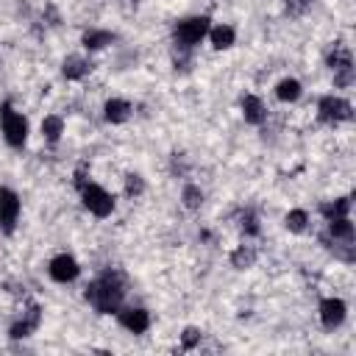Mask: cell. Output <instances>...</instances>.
Returning <instances> with one entry per match:
<instances>
[{"label":"cell","mask_w":356,"mask_h":356,"mask_svg":"<svg viewBox=\"0 0 356 356\" xmlns=\"http://www.w3.org/2000/svg\"><path fill=\"white\" fill-rule=\"evenodd\" d=\"M125 275L120 270H106L86 284L83 298L97 314H117V309L125 303Z\"/></svg>","instance_id":"cell-1"},{"label":"cell","mask_w":356,"mask_h":356,"mask_svg":"<svg viewBox=\"0 0 356 356\" xmlns=\"http://www.w3.org/2000/svg\"><path fill=\"white\" fill-rule=\"evenodd\" d=\"M209 17L203 14H195V17H186V19H178L175 28H172V42L178 47V53H192L209 33Z\"/></svg>","instance_id":"cell-2"},{"label":"cell","mask_w":356,"mask_h":356,"mask_svg":"<svg viewBox=\"0 0 356 356\" xmlns=\"http://www.w3.org/2000/svg\"><path fill=\"white\" fill-rule=\"evenodd\" d=\"M78 195H81V203H83V209L89 211V214H95V217H100V220H106L108 214H114V206H117V200H114V195L106 189V186H100L97 181H83L81 186H78Z\"/></svg>","instance_id":"cell-3"},{"label":"cell","mask_w":356,"mask_h":356,"mask_svg":"<svg viewBox=\"0 0 356 356\" xmlns=\"http://www.w3.org/2000/svg\"><path fill=\"white\" fill-rule=\"evenodd\" d=\"M0 134H3L6 145L14 150H19L28 142V120L11 103H3V108H0Z\"/></svg>","instance_id":"cell-4"},{"label":"cell","mask_w":356,"mask_h":356,"mask_svg":"<svg viewBox=\"0 0 356 356\" xmlns=\"http://www.w3.org/2000/svg\"><path fill=\"white\" fill-rule=\"evenodd\" d=\"M353 114V106L342 97V95H323L317 100V120L325 122V125H339V122H348Z\"/></svg>","instance_id":"cell-5"},{"label":"cell","mask_w":356,"mask_h":356,"mask_svg":"<svg viewBox=\"0 0 356 356\" xmlns=\"http://www.w3.org/2000/svg\"><path fill=\"white\" fill-rule=\"evenodd\" d=\"M317 317H320V325H323L325 331H337V328L348 320V303H345L342 298H337V295H328V298L320 300Z\"/></svg>","instance_id":"cell-6"},{"label":"cell","mask_w":356,"mask_h":356,"mask_svg":"<svg viewBox=\"0 0 356 356\" xmlns=\"http://www.w3.org/2000/svg\"><path fill=\"white\" fill-rule=\"evenodd\" d=\"M47 275L56 284H72L81 275V264H78V259L72 253H56L47 261Z\"/></svg>","instance_id":"cell-7"},{"label":"cell","mask_w":356,"mask_h":356,"mask_svg":"<svg viewBox=\"0 0 356 356\" xmlns=\"http://www.w3.org/2000/svg\"><path fill=\"white\" fill-rule=\"evenodd\" d=\"M19 214H22V200L14 189L8 186H0V228L6 234H11L19 222Z\"/></svg>","instance_id":"cell-8"},{"label":"cell","mask_w":356,"mask_h":356,"mask_svg":"<svg viewBox=\"0 0 356 356\" xmlns=\"http://www.w3.org/2000/svg\"><path fill=\"white\" fill-rule=\"evenodd\" d=\"M117 323L128 331V334H145L150 328V312L145 306H120L117 309Z\"/></svg>","instance_id":"cell-9"},{"label":"cell","mask_w":356,"mask_h":356,"mask_svg":"<svg viewBox=\"0 0 356 356\" xmlns=\"http://www.w3.org/2000/svg\"><path fill=\"white\" fill-rule=\"evenodd\" d=\"M39 325H42V306H39V303H28V306L22 309V314L11 323L8 334H11L14 339H25V337H31Z\"/></svg>","instance_id":"cell-10"},{"label":"cell","mask_w":356,"mask_h":356,"mask_svg":"<svg viewBox=\"0 0 356 356\" xmlns=\"http://www.w3.org/2000/svg\"><path fill=\"white\" fill-rule=\"evenodd\" d=\"M239 106H242V117H245V122H250V125H264L267 117H270L267 103H264L259 95H253V92H248V95L242 97Z\"/></svg>","instance_id":"cell-11"},{"label":"cell","mask_w":356,"mask_h":356,"mask_svg":"<svg viewBox=\"0 0 356 356\" xmlns=\"http://www.w3.org/2000/svg\"><path fill=\"white\" fill-rule=\"evenodd\" d=\"M131 114H134V103L125 100V97H108V100L103 103V120L111 122V125H122V122H128Z\"/></svg>","instance_id":"cell-12"},{"label":"cell","mask_w":356,"mask_h":356,"mask_svg":"<svg viewBox=\"0 0 356 356\" xmlns=\"http://www.w3.org/2000/svg\"><path fill=\"white\" fill-rule=\"evenodd\" d=\"M206 39L214 50H231L236 44V28L228 22H214V25H209Z\"/></svg>","instance_id":"cell-13"},{"label":"cell","mask_w":356,"mask_h":356,"mask_svg":"<svg viewBox=\"0 0 356 356\" xmlns=\"http://www.w3.org/2000/svg\"><path fill=\"white\" fill-rule=\"evenodd\" d=\"M89 72H92V61L86 56H81V53H72V56H67L61 61V75L67 81H83Z\"/></svg>","instance_id":"cell-14"},{"label":"cell","mask_w":356,"mask_h":356,"mask_svg":"<svg viewBox=\"0 0 356 356\" xmlns=\"http://www.w3.org/2000/svg\"><path fill=\"white\" fill-rule=\"evenodd\" d=\"M39 131H42V139H44V142L56 145V142H61V136H64V131H67V122H64L61 114H44Z\"/></svg>","instance_id":"cell-15"},{"label":"cell","mask_w":356,"mask_h":356,"mask_svg":"<svg viewBox=\"0 0 356 356\" xmlns=\"http://www.w3.org/2000/svg\"><path fill=\"white\" fill-rule=\"evenodd\" d=\"M303 97V83L298 78H281L275 83V100L278 103H298Z\"/></svg>","instance_id":"cell-16"},{"label":"cell","mask_w":356,"mask_h":356,"mask_svg":"<svg viewBox=\"0 0 356 356\" xmlns=\"http://www.w3.org/2000/svg\"><path fill=\"white\" fill-rule=\"evenodd\" d=\"M256 248L253 245H248V242H242V245H236L234 250H231V267H236V270H250L253 264H256Z\"/></svg>","instance_id":"cell-17"},{"label":"cell","mask_w":356,"mask_h":356,"mask_svg":"<svg viewBox=\"0 0 356 356\" xmlns=\"http://www.w3.org/2000/svg\"><path fill=\"white\" fill-rule=\"evenodd\" d=\"M284 225H286L289 234H306L309 225H312V217H309L306 209H289L286 217H284Z\"/></svg>","instance_id":"cell-18"},{"label":"cell","mask_w":356,"mask_h":356,"mask_svg":"<svg viewBox=\"0 0 356 356\" xmlns=\"http://www.w3.org/2000/svg\"><path fill=\"white\" fill-rule=\"evenodd\" d=\"M81 42H83L86 50H103V47H108L114 42V33L111 31H103V28H89Z\"/></svg>","instance_id":"cell-19"},{"label":"cell","mask_w":356,"mask_h":356,"mask_svg":"<svg viewBox=\"0 0 356 356\" xmlns=\"http://www.w3.org/2000/svg\"><path fill=\"white\" fill-rule=\"evenodd\" d=\"M320 214H323L325 220H334V217H350V200H348V197L325 200V203H320Z\"/></svg>","instance_id":"cell-20"},{"label":"cell","mask_w":356,"mask_h":356,"mask_svg":"<svg viewBox=\"0 0 356 356\" xmlns=\"http://www.w3.org/2000/svg\"><path fill=\"white\" fill-rule=\"evenodd\" d=\"M181 206L189 209V211H197L203 206V189L197 184H184V189H181Z\"/></svg>","instance_id":"cell-21"},{"label":"cell","mask_w":356,"mask_h":356,"mask_svg":"<svg viewBox=\"0 0 356 356\" xmlns=\"http://www.w3.org/2000/svg\"><path fill=\"white\" fill-rule=\"evenodd\" d=\"M236 222H239V231H242L245 236H259V234H261L259 217H256V211H250V209H242L239 217H236Z\"/></svg>","instance_id":"cell-22"},{"label":"cell","mask_w":356,"mask_h":356,"mask_svg":"<svg viewBox=\"0 0 356 356\" xmlns=\"http://www.w3.org/2000/svg\"><path fill=\"white\" fill-rule=\"evenodd\" d=\"M122 189H125V195H128L131 200H136V197L145 195V178H142L139 172H128V175L122 178Z\"/></svg>","instance_id":"cell-23"},{"label":"cell","mask_w":356,"mask_h":356,"mask_svg":"<svg viewBox=\"0 0 356 356\" xmlns=\"http://www.w3.org/2000/svg\"><path fill=\"white\" fill-rule=\"evenodd\" d=\"M200 342H203V331L200 328H184V334H181V348L184 350H195V348H200Z\"/></svg>","instance_id":"cell-24"},{"label":"cell","mask_w":356,"mask_h":356,"mask_svg":"<svg viewBox=\"0 0 356 356\" xmlns=\"http://www.w3.org/2000/svg\"><path fill=\"white\" fill-rule=\"evenodd\" d=\"M292 3H312V0H292Z\"/></svg>","instance_id":"cell-25"},{"label":"cell","mask_w":356,"mask_h":356,"mask_svg":"<svg viewBox=\"0 0 356 356\" xmlns=\"http://www.w3.org/2000/svg\"><path fill=\"white\" fill-rule=\"evenodd\" d=\"M0 67H3V58H0Z\"/></svg>","instance_id":"cell-26"}]
</instances>
